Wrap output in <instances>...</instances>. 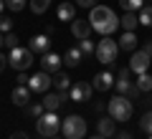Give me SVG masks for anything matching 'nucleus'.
<instances>
[{"label": "nucleus", "instance_id": "nucleus-12", "mask_svg": "<svg viewBox=\"0 0 152 139\" xmlns=\"http://www.w3.org/2000/svg\"><path fill=\"white\" fill-rule=\"evenodd\" d=\"M114 81H117V79H114V74H109V71H102V74H96V76H94V89H96V91H109V89H112V86H114Z\"/></svg>", "mask_w": 152, "mask_h": 139}, {"label": "nucleus", "instance_id": "nucleus-42", "mask_svg": "<svg viewBox=\"0 0 152 139\" xmlns=\"http://www.w3.org/2000/svg\"><path fill=\"white\" fill-rule=\"evenodd\" d=\"M147 139H152V134H147Z\"/></svg>", "mask_w": 152, "mask_h": 139}, {"label": "nucleus", "instance_id": "nucleus-13", "mask_svg": "<svg viewBox=\"0 0 152 139\" xmlns=\"http://www.w3.org/2000/svg\"><path fill=\"white\" fill-rule=\"evenodd\" d=\"M10 99H13V104H15V106H26V104L31 101V89H28L26 84L15 86V89H13V94H10Z\"/></svg>", "mask_w": 152, "mask_h": 139}, {"label": "nucleus", "instance_id": "nucleus-35", "mask_svg": "<svg viewBox=\"0 0 152 139\" xmlns=\"http://www.w3.org/2000/svg\"><path fill=\"white\" fill-rule=\"evenodd\" d=\"M5 63H8V56L0 51V71H5Z\"/></svg>", "mask_w": 152, "mask_h": 139}, {"label": "nucleus", "instance_id": "nucleus-36", "mask_svg": "<svg viewBox=\"0 0 152 139\" xmlns=\"http://www.w3.org/2000/svg\"><path fill=\"white\" fill-rule=\"evenodd\" d=\"M10 139H31V137L26 132H15V134H10Z\"/></svg>", "mask_w": 152, "mask_h": 139}, {"label": "nucleus", "instance_id": "nucleus-41", "mask_svg": "<svg viewBox=\"0 0 152 139\" xmlns=\"http://www.w3.org/2000/svg\"><path fill=\"white\" fill-rule=\"evenodd\" d=\"M5 10V0H0V13Z\"/></svg>", "mask_w": 152, "mask_h": 139}, {"label": "nucleus", "instance_id": "nucleus-3", "mask_svg": "<svg viewBox=\"0 0 152 139\" xmlns=\"http://www.w3.org/2000/svg\"><path fill=\"white\" fill-rule=\"evenodd\" d=\"M61 132H64L66 139H84L86 137V122L79 114H71L61 122Z\"/></svg>", "mask_w": 152, "mask_h": 139}, {"label": "nucleus", "instance_id": "nucleus-5", "mask_svg": "<svg viewBox=\"0 0 152 139\" xmlns=\"http://www.w3.org/2000/svg\"><path fill=\"white\" fill-rule=\"evenodd\" d=\"M117 53H119V43L112 41L109 36H104L99 41V46H96V61H102L104 66H109V63L117 61Z\"/></svg>", "mask_w": 152, "mask_h": 139}, {"label": "nucleus", "instance_id": "nucleus-26", "mask_svg": "<svg viewBox=\"0 0 152 139\" xmlns=\"http://www.w3.org/2000/svg\"><path fill=\"white\" fill-rule=\"evenodd\" d=\"M51 5V0H31V10L36 13V15H41V13H46Z\"/></svg>", "mask_w": 152, "mask_h": 139}, {"label": "nucleus", "instance_id": "nucleus-31", "mask_svg": "<svg viewBox=\"0 0 152 139\" xmlns=\"http://www.w3.org/2000/svg\"><path fill=\"white\" fill-rule=\"evenodd\" d=\"M5 8H10V10H23V8H26V0H5Z\"/></svg>", "mask_w": 152, "mask_h": 139}, {"label": "nucleus", "instance_id": "nucleus-27", "mask_svg": "<svg viewBox=\"0 0 152 139\" xmlns=\"http://www.w3.org/2000/svg\"><path fill=\"white\" fill-rule=\"evenodd\" d=\"M140 127H142V132H145V134H152V111H147L145 116H142Z\"/></svg>", "mask_w": 152, "mask_h": 139}, {"label": "nucleus", "instance_id": "nucleus-15", "mask_svg": "<svg viewBox=\"0 0 152 139\" xmlns=\"http://www.w3.org/2000/svg\"><path fill=\"white\" fill-rule=\"evenodd\" d=\"M31 51H33V53H48V51H51L48 36H36V38H31Z\"/></svg>", "mask_w": 152, "mask_h": 139}, {"label": "nucleus", "instance_id": "nucleus-37", "mask_svg": "<svg viewBox=\"0 0 152 139\" xmlns=\"http://www.w3.org/2000/svg\"><path fill=\"white\" fill-rule=\"evenodd\" d=\"M117 139H132V134H127V132H119V134H117Z\"/></svg>", "mask_w": 152, "mask_h": 139}, {"label": "nucleus", "instance_id": "nucleus-23", "mask_svg": "<svg viewBox=\"0 0 152 139\" xmlns=\"http://www.w3.org/2000/svg\"><path fill=\"white\" fill-rule=\"evenodd\" d=\"M119 5L124 8V13H134L145 8V0H119Z\"/></svg>", "mask_w": 152, "mask_h": 139}, {"label": "nucleus", "instance_id": "nucleus-33", "mask_svg": "<svg viewBox=\"0 0 152 139\" xmlns=\"http://www.w3.org/2000/svg\"><path fill=\"white\" fill-rule=\"evenodd\" d=\"M76 5H79V8H94V5H96V0H76Z\"/></svg>", "mask_w": 152, "mask_h": 139}, {"label": "nucleus", "instance_id": "nucleus-9", "mask_svg": "<svg viewBox=\"0 0 152 139\" xmlns=\"http://www.w3.org/2000/svg\"><path fill=\"white\" fill-rule=\"evenodd\" d=\"M147 68H150V56H147V51H134L129 58V71H134L137 76L140 74H147Z\"/></svg>", "mask_w": 152, "mask_h": 139}, {"label": "nucleus", "instance_id": "nucleus-21", "mask_svg": "<svg viewBox=\"0 0 152 139\" xmlns=\"http://www.w3.org/2000/svg\"><path fill=\"white\" fill-rule=\"evenodd\" d=\"M53 86L61 91V94H69V91H71V79H69L66 74H61V71H58V74H56V79H53Z\"/></svg>", "mask_w": 152, "mask_h": 139}, {"label": "nucleus", "instance_id": "nucleus-7", "mask_svg": "<svg viewBox=\"0 0 152 139\" xmlns=\"http://www.w3.org/2000/svg\"><path fill=\"white\" fill-rule=\"evenodd\" d=\"M51 84H53V81H51V74H48V71H38V74H33L31 79H28V89L36 91V94H46Z\"/></svg>", "mask_w": 152, "mask_h": 139}, {"label": "nucleus", "instance_id": "nucleus-2", "mask_svg": "<svg viewBox=\"0 0 152 139\" xmlns=\"http://www.w3.org/2000/svg\"><path fill=\"white\" fill-rule=\"evenodd\" d=\"M61 122H64V119H58V114L56 111H43L41 114V116L36 119V129H38V134H41V137H48V139H53L56 134L61 132Z\"/></svg>", "mask_w": 152, "mask_h": 139}, {"label": "nucleus", "instance_id": "nucleus-20", "mask_svg": "<svg viewBox=\"0 0 152 139\" xmlns=\"http://www.w3.org/2000/svg\"><path fill=\"white\" fill-rule=\"evenodd\" d=\"M58 20H76V8L71 3H61L58 5Z\"/></svg>", "mask_w": 152, "mask_h": 139}, {"label": "nucleus", "instance_id": "nucleus-4", "mask_svg": "<svg viewBox=\"0 0 152 139\" xmlns=\"http://www.w3.org/2000/svg\"><path fill=\"white\" fill-rule=\"evenodd\" d=\"M109 116H112L114 122H127V119L132 116V101L124 94H119V96H114L112 101H109Z\"/></svg>", "mask_w": 152, "mask_h": 139}, {"label": "nucleus", "instance_id": "nucleus-6", "mask_svg": "<svg viewBox=\"0 0 152 139\" xmlns=\"http://www.w3.org/2000/svg\"><path fill=\"white\" fill-rule=\"evenodd\" d=\"M8 63L15 71H28L31 63H33V51L31 48L26 51V48H20V46H18V48H10L8 51Z\"/></svg>", "mask_w": 152, "mask_h": 139}, {"label": "nucleus", "instance_id": "nucleus-34", "mask_svg": "<svg viewBox=\"0 0 152 139\" xmlns=\"http://www.w3.org/2000/svg\"><path fill=\"white\" fill-rule=\"evenodd\" d=\"M127 94H129V96H132V99H137V96H140V94H142V91H140V89H137V86H129V91H127Z\"/></svg>", "mask_w": 152, "mask_h": 139}, {"label": "nucleus", "instance_id": "nucleus-19", "mask_svg": "<svg viewBox=\"0 0 152 139\" xmlns=\"http://www.w3.org/2000/svg\"><path fill=\"white\" fill-rule=\"evenodd\" d=\"M119 48H122V51H134V48H137V36H134V31H124V36L119 38Z\"/></svg>", "mask_w": 152, "mask_h": 139}, {"label": "nucleus", "instance_id": "nucleus-14", "mask_svg": "<svg viewBox=\"0 0 152 139\" xmlns=\"http://www.w3.org/2000/svg\"><path fill=\"white\" fill-rule=\"evenodd\" d=\"M64 101H66V94H61V91H58V94H46L41 104H43L46 111H58V106H61Z\"/></svg>", "mask_w": 152, "mask_h": 139}, {"label": "nucleus", "instance_id": "nucleus-39", "mask_svg": "<svg viewBox=\"0 0 152 139\" xmlns=\"http://www.w3.org/2000/svg\"><path fill=\"white\" fill-rule=\"evenodd\" d=\"M145 51H147V56H150V58H152V41H150V43H147V46H145Z\"/></svg>", "mask_w": 152, "mask_h": 139}, {"label": "nucleus", "instance_id": "nucleus-32", "mask_svg": "<svg viewBox=\"0 0 152 139\" xmlns=\"http://www.w3.org/2000/svg\"><path fill=\"white\" fill-rule=\"evenodd\" d=\"M10 28H13V20L5 18V15H0V33H10Z\"/></svg>", "mask_w": 152, "mask_h": 139}, {"label": "nucleus", "instance_id": "nucleus-8", "mask_svg": "<svg viewBox=\"0 0 152 139\" xmlns=\"http://www.w3.org/2000/svg\"><path fill=\"white\" fill-rule=\"evenodd\" d=\"M91 91H94V86H91V84H86V81H79V84L71 86L69 99H71V101H76V104H84V101H89Z\"/></svg>", "mask_w": 152, "mask_h": 139}, {"label": "nucleus", "instance_id": "nucleus-22", "mask_svg": "<svg viewBox=\"0 0 152 139\" xmlns=\"http://www.w3.org/2000/svg\"><path fill=\"white\" fill-rule=\"evenodd\" d=\"M119 25L124 28V31H134V28L140 25V15H134V13H124V18L119 20Z\"/></svg>", "mask_w": 152, "mask_h": 139}, {"label": "nucleus", "instance_id": "nucleus-40", "mask_svg": "<svg viewBox=\"0 0 152 139\" xmlns=\"http://www.w3.org/2000/svg\"><path fill=\"white\" fill-rule=\"evenodd\" d=\"M89 139H107V137H102V134H94V137H89Z\"/></svg>", "mask_w": 152, "mask_h": 139}, {"label": "nucleus", "instance_id": "nucleus-16", "mask_svg": "<svg viewBox=\"0 0 152 139\" xmlns=\"http://www.w3.org/2000/svg\"><path fill=\"white\" fill-rule=\"evenodd\" d=\"M114 86H117V91H119V94H127V91H129L132 81H129V71H127V68H122L119 74H117V81H114Z\"/></svg>", "mask_w": 152, "mask_h": 139}, {"label": "nucleus", "instance_id": "nucleus-29", "mask_svg": "<svg viewBox=\"0 0 152 139\" xmlns=\"http://www.w3.org/2000/svg\"><path fill=\"white\" fill-rule=\"evenodd\" d=\"M43 111H46L43 104H31V106H28V116H33V119H38Z\"/></svg>", "mask_w": 152, "mask_h": 139}, {"label": "nucleus", "instance_id": "nucleus-1", "mask_svg": "<svg viewBox=\"0 0 152 139\" xmlns=\"http://www.w3.org/2000/svg\"><path fill=\"white\" fill-rule=\"evenodd\" d=\"M89 20H91L94 31L102 33V36H112V33L119 28V18L114 15V10H112V8H107V5H94Z\"/></svg>", "mask_w": 152, "mask_h": 139}, {"label": "nucleus", "instance_id": "nucleus-11", "mask_svg": "<svg viewBox=\"0 0 152 139\" xmlns=\"http://www.w3.org/2000/svg\"><path fill=\"white\" fill-rule=\"evenodd\" d=\"M91 31H94L91 20H71V33H74L79 41L89 38V36H91Z\"/></svg>", "mask_w": 152, "mask_h": 139}, {"label": "nucleus", "instance_id": "nucleus-38", "mask_svg": "<svg viewBox=\"0 0 152 139\" xmlns=\"http://www.w3.org/2000/svg\"><path fill=\"white\" fill-rule=\"evenodd\" d=\"M5 48V33H0V51Z\"/></svg>", "mask_w": 152, "mask_h": 139}, {"label": "nucleus", "instance_id": "nucleus-18", "mask_svg": "<svg viewBox=\"0 0 152 139\" xmlns=\"http://www.w3.org/2000/svg\"><path fill=\"white\" fill-rule=\"evenodd\" d=\"M96 129H99V134H102V137H107V139L117 134V129H114V119H112V116H109V119H99Z\"/></svg>", "mask_w": 152, "mask_h": 139}, {"label": "nucleus", "instance_id": "nucleus-10", "mask_svg": "<svg viewBox=\"0 0 152 139\" xmlns=\"http://www.w3.org/2000/svg\"><path fill=\"white\" fill-rule=\"evenodd\" d=\"M61 63H64V58H61L58 53H43V58H41V66H43V71H48V74H58L61 71Z\"/></svg>", "mask_w": 152, "mask_h": 139}, {"label": "nucleus", "instance_id": "nucleus-24", "mask_svg": "<svg viewBox=\"0 0 152 139\" xmlns=\"http://www.w3.org/2000/svg\"><path fill=\"white\" fill-rule=\"evenodd\" d=\"M140 25L152 28V5H145V8L140 10Z\"/></svg>", "mask_w": 152, "mask_h": 139}, {"label": "nucleus", "instance_id": "nucleus-25", "mask_svg": "<svg viewBox=\"0 0 152 139\" xmlns=\"http://www.w3.org/2000/svg\"><path fill=\"white\" fill-rule=\"evenodd\" d=\"M137 89L150 94V91H152V76L150 74H140V79H137Z\"/></svg>", "mask_w": 152, "mask_h": 139}, {"label": "nucleus", "instance_id": "nucleus-17", "mask_svg": "<svg viewBox=\"0 0 152 139\" xmlns=\"http://www.w3.org/2000/svg\"><path fill=\"white\" fill-rule=\"evenodd\" d=\"M81 58H84L81 48H66V53H64V61H66V66H69V68L79 66V63H81Z\"/></svg>", "mask_w": 152, "mask_h": 139}, {"label": "nucleus", "instance_id": "nucleus-30", "mask_svg": "<svg viewBox=\"0 0 152 139\" xmlns=\"http://www.w3.org/2000/svg\"><path fill=\"white\" fill-rule=\"evenodd\" d=\"M18 41H20V38L15 36V33H5V48L10 51V48H18Z\"/></svg>", "mask_w": 152, "mask_h": 139}, {"label": "nucleus", "instance_id": "nucleus-28", "mask_svg": "<svg viewBox=\"0 0 152 139\" xmlns=\"http://www.w3.org/2000/svg\"><path fill=\"white\" fill-rule=\"evenodd\" d=\"M79 48H81V53H96V46H94L91 41H89V38H84V41H79Z\"/></svg>", "mask_w": 152, "mask_h": 139}]
</instances>
